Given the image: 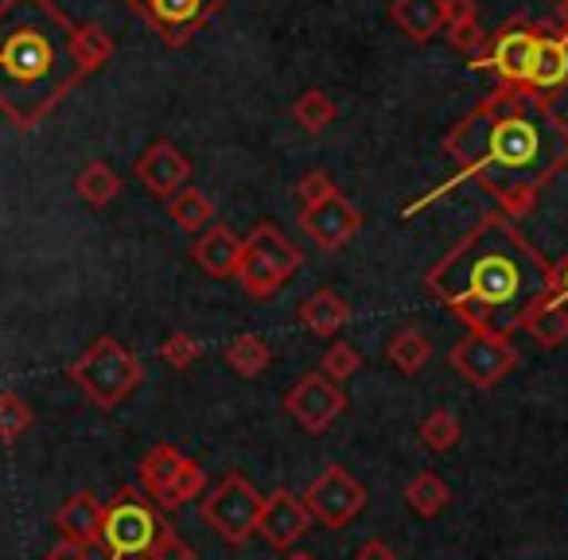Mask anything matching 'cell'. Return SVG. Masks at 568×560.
<instances>
[{
	"label": "cell",
	"instance_id": "17",
	"mask_svg": "<svg viewBox=\"0 0 568 560\" xmlns=\"http://www.w3.org/2000/svg\"><path fill=\"white\" fill-rule=\"evenodd\" d=\"M102 521H105V506L98 502L90 490H79L71 495L63 506L55 510V529L67 537V541L79 544H102Z\"/></svg>",
	"mask_w": 568,
	"mask_h": 560
},
{
	"label": "cell",
	"instance_id": "19",
	"mask_svg": "<svg viewBox=\"0 0 568 560\" xmlns=\"http://www.w3.org/2000/svg\"><path fill=\"white\" fill-rule=\"evenodd\" d=\"M347 319H351V308L335 288H316V293L301 304V324L308 327L312 335H320V339L339 335L343 327H347Z\"/></svg>",
	"mask_w": 568,
	"mask_h": 560
},
{
	"label": "cell",
	"instance_id": "9",
	"mask_svg": "<svg viewBox=\"0 0 568 560\" xmlns=\"http://www.w3.org/2000/svg\"><path fill=\"white\" fill-rule=\"evenodd\" d=\"M304 506H308L312 521L324 529H343L366 510V487L347 471L343 464H327L316 479L304 490Z\"/></svg>",
	"mask_w": 568,
	"mask_h": 560
},
{
	"label": "cell",
	"instance_id": "6",
	"mask_svg": "<svg viewBox=\"0 0 568 560\" xmlns=\"http://www.w3.org/2000/svg\"><path fill=\"white\" fill-rule=\"evenodd\" d=\"M160 529H164V521H160L156 506L141 490L125 487L105 506L102 544L110 552V560H149Z\"/></svg>",
	"mask_w": 568,
	"mask_h": 560
},
{
	"label": "cell",
	"instance_id": "34",
	"mask_svg": "<svg viewBox=\"0 0 568 560\" xmlns=\"http://www.w3.org/2000/svg\"><path fill=\"white\" fill-rule=\"evenodd\" d=\"M160 358H164V366H172V370H187V366L199 358V343L191 339L187 332H175L160 343Z\"/></svg>",
	"mask_w": 568,
	"mask_h": 560
},
{
	"label": "cell",
	"instance_id": "2",
	"mask_svg": "<svg viewBox=\"0 0 568 560\" xmlns=\"http://www.w3.org/2000/svg\"><path fill=\"white\" fill-rule=\"evenodd\" d=\"M425 285L471 332L510 335L549 296L552 265L506 214H490L428 268Z\"/></svg>",
	"mask_w": 568,
	"mask_h": 560
},
{
	"label": "cell",
	"instance_id": "15",
	"mask_svg": "<svg viewBox=\"0 0 568 560\" xmlns=\"http://www.w3.org/2000/svg\"><path fill=\"white\" fill-rule=\"evenodd\" d=\"M301 226H304V234L320 245V250L335 253L358 234L363 214H358L355 203H347L343 195H332L327 203L312 206V211H301Z\"/></svg>",
	"mask_w": 568,
	"mask_h": 560
},
{
	"label": "cell",
	"instance_id": "13",
	"mask_svg": "<svg viewBox=\"0 0 568 560\" xmlns=\"http://www.w3.org/2000/svg\"><path fill=\"white\" fill-rule=\"evenodd\" d=\"M308 529H312V513H308V506H304V498L293 495V490H273V495L261 502L257 533L265 537L273 549H293Z\"/></svg>",
	"mask_w": 568,
	"mask_h": 560
},
{
	"label": "cell",
	"instance_id": "16",
	"mask_svg": "<svg viewBox=\"0 0 568 560\" xmlns=\"http://www.w3.org/2000/svg\"><path fill=\"white\" fill-rule=\"evenodd\" d=\"M560 86H568V43L552 32H537L534 55H529V71H526V90L549 98Z\"/></svg>",
	"mask_w": 568,
	"mask_h": 560
},
{
	"label": "cell",
	"instance_id": "36",
	"mask_svg": "<svg viewBox=\"0 0 568 560\" xmlns=\"http://www.w3.org/2000/svg\"><path fill=\"white\" fill-rule=\"evenodd\" d=\"M448 43L456 51H464L467 59H475L483 51V43H487V35H483L479 20H467V24H448Z\"/></svg>",
	"mask_w": 568,
	"mask_h": 560
},
{
	"label": "cell",
	"instance_id": "22",
	"mask_svg": "<svg viewBox=\"0 0 568 560\" xmlns=\"http://www.w3.org/2000/svg\"><path fill=\"white\" fill-rule=\"evenodd\" d=\"M433 355H436L433 339H428L425 332H417V327H402L386 347V358L405 374V378H417V374L433 363Z\"/></svg>",
	"mask_w": 568,
	"mask_h": 560
},
{
	"label": "cell",
	"instance_id": "5",
	"mask_svg": "<svg viewBox=\"0 0 568 560\" xmlns=\"http://www.w3.org/2000/svg\"><path fill=\"white\" fill-rule=\"evenodd\" d=\"M304 265V253L296 250L273 222H261L242 237V257H237L234 281L253 296V301H268L281 293Z\"/></svg>",
	"mask_w": 568,
	"mask_h": 560
},
{
	"label": "cell",
	"instance_id": "38",
	"mask_svg": "<svg viewBox=\"0 0 568 560\" xmlns=\"http://www.w3.org/2000/svg\"><path fill=\"white\" fill-rule=\"evenodd\" d=\"M467 20H479V4L475 0H444V28L467 24Z\"/></svg>",
	"mask_w": 568,
	"mask_h": 560
},
{
	"label": "cell",
	"instance_id": "20",
	"mask_svg": "<svg viewBox=\"0 0 568 560\" xmlns=\"http://www.w3.org/2000/svg\"><path fill=\"white\" fill-rule=\"evenodd\" d=\"M389 17L409 40L428 43L433 35L444 32V0H394Z\"/></svg>",
	"mask_w": 568,
	"mask_h": 560
},
{
	"label": "cell",
	"instance_id": "23",
	"mask_svg": "<svg viewBox=\"0 0 568 560\" xmlns=\"http://www.w3.org/2000/svg\"><path fill=\"white\" fill-rule=\"evenodd\" d=\"M222 358H226L230 370L242 374V378H257V374H265V366L273 363V350H268V343L261 339V335L242 332L230 339V347L222 350Z\"/></svg>",
	"mask_w": 568,
	"mask_h": 560
},
{
	"label": "cell",
	"instance_id": "32",
	"mask_svg": "<svg viewBox=\"0 0 568 560\" xmlns=\"http://www.w3.org/2000/svg\"><path fill=\"white\" fill-rule=\"evenodd\" d=\"M32 409L20 394H0V444H17L32 428Z\"/></svg>",
	"mask_w": 568,
	"mask_h": 560
},
{
	"label": "cell",
	"instance_id": "1",
	"mask_svg": "<svg viewBox=\"0 0 568 560\" xmlns=\"http://www.w3.org/2000/svg\"><path fill=\"white\" fill-rule=\"evenodd\" d=\"M444 152L456 160L459 172L436 195L479 183L503 203L506 218H518L534 211L537 191L568 167V125L552 113L549 98L498 86L464 121H456L444 136ZM436 195L409 203L405 218L425 211Z\"/></svg>",
	"mask_w": 568,
	"mask_h": 560
},
{
	"label": "cell",
	"instance_id": "37",
	"mask_svg": "<svg viewBox=\"0 0 568 560\" xmlns=\"http://www.w3.org/2000/svg\"><path fill=\"white\" fill-rule=\"evenodd\" d=\"M149 560H195V549H191L187 541H183L175 529H160V537H156V544H152V552H149Z\"/></svg>",
	"mask_w": 568,
	"mask_h": 560
},
{
	"label": "cell",
	"instance_id": "43",
	"mask_svg": "<svg viewBox=\"0 0 568 560\" xmlns=\"http://www.w3.org/2000/svg\"><path fill=\"white\" fill-rule=\"evenodd\" d=\"M284 560H316V557H312V552H304V549H293Z\"/></svg>",
	"mask_w": 568,
	"mask_h": 560
},
{
	"label": "cell",
	"instance_id": "24",
	"mask_svg": "<svg viewBox=\"0 0 568 560\" xmlns=\"http://www.w3.org/2000/svg\"><path fill=\"white\" fill-rule=\"evenodd\" d=\"M71 48H74V63H79L82 79H87V74H94L98 67H105L113 59L110 32H105V28H98V24H74Z\"/></svg>",
	"mask_w": 568,
	"mask_h": 560
},
{
	"label": "cell",
	"instance_id": "35",
	"mask_svg": "<svg viewBox=\"0 0 568 560\" xmlns=\"http://www.w3.org/2000/svg\"><path fill=\"white\" fill-rule=\"evenodd\" d=\"M332 195H339V191H335V180L327 172H308L301 183H296V198H301V211H312V206L327 203Z\"/></svg>",
	"mask_w": 568,
	"mask_h": 560
},
{
	"label": "cell",
	"instance_id": "42",
	"mask_svg": "<svg viewBox=\"0 0 568 560\" xmlns=\"http://www.w3.org/2000/svg\"><path fill=\"white\" fill-rule=\"evenodd\" d=\"M557 28H560V35L568 32V0H560L557 4Z\"/></svg>",
	"mask_w": 568,
	"mask_h": 560
},
{
	"label": "cell",
	"instance_id": "44",
	"mask_svg": "<svg viewBox=\"0 0 568 560\" xmlns=\"http://www.w3.org/2000/svg\"><path fill=\"white\" fill-rule=\"evenodd\" d=\"M557 35H560V32H557ZM560 40H565V43H568V32H565V35H560Z\"/></svg>",
	"mask_w": 568,
	"mask_h": 560
},
{
	"label": "cell",
	"instance_id": "33",
	"mask_svg": "<svg viewBox=\"0 0 568 560\" xmlns=\"http://www.w3.org/2000/svg\"><path fill=\"white\" fill-rule=\"evenodd\" d=\"M358 370H363V355H358L351 343H332V350L324 355V366H320V374L332 381H347V378H355Z\"/></svg>",
	"mask_w": 568,
	"mask_h": 560
},
{
	"label": "cell",
	"instance_id": "12",
	"mask_svg": "<svg viewBox=\"0 0 568 560\" xmlns=\"http://www.w3.org/2000/svg\"><path fill=\"white\" fill-rule=\"evenodd\" d=\"M537 43V28H529L526 20H514L503 32L490 40V48H483L479 55L471 59V67H490V71L503 79V86L526 90V71H529V55H534Z\"/></svg>",
	"mask_w": 568,
	"mask_h": 560
},
{
	"label": "cell",
	"instance_id": "18",
	"mask_svg": "<svg viewBox=\"0 0 568 560\" xmlns=\"http://www.w3.org/2000/svg\"><path fill=\"white\" fill-rule=\"evenodd\" d=\"M191 257H195V265L203 268L206 276L226 281V276H234L237 257H242V237H237L230 226H219V222H214V226H206L203 234L195 237Z\"/></svg>",
	"mask_w": 568,
	"mask_h": 560
},
{
	"label": "cell",
	"instance_id": "31",
	"mask_svg": "<svg viewBox=\"0 0 568 560\" xmlns=\"http://www.w3.org/2000/svg\"><path fill=\"white\" fill-rule=\"evenodd\" d=\"M459 436H464L459 417H456V413H448V409H436V413H428V417L420 420V444H425L428 451H436V456H448V451L459 444Z\"/></svg>",
	"mask_w": 568,
	"mask_h": 560
},
{
	"label": "cell",
	"instance_id": "28",
	"mask_svg": "<svg viewBox=\"0 0 568 560\" xmlns=\"http://www.w3.org/2000/svg\"><path fill=\"white\" fill-rule=\"evenodd\" d=\"M405 502H409V510L417 513V518H436V513L452 502V490H448V482H444L440 475L420 471L417 479L405 487Z\"/></svg>",
	"mask_w": 568,
	"mask_h": 560
},
{
	"label": "cell",
	"instance_id": "3",
	"mask_svg": "<svg viewBox=\"0 0 568 560\" xmlns=\"http://www.w3.org/2000/svg\"><path fill=\"white\" fill-rule=\"evenodd\" d=\"M71 35L55 0H0V113L17 129H36L82 82Z\"/></svg>",
	"mask_w": 568,
	"mask_h": 560
},
{
	"label": "cell",
	"instance_id": "40",
	"mask_svg": "<svg viewBox=\"0 0 568 560\" xmlns=\"http://www.w3.org/2000/svg\"><path fill=\"white\" fill-rule=\"evenodd\" d=\"M355 560H397V552L389 549L386 541H378V537H374V541H366L363 549H358Z\"/></svg>",
	"mask_w": 568,
	"mask_h": 560
},
{
	"label": "cell",
	"instance_id": "26",
	"mask_svg": "<svg viewBox=\"0 0 568 560\" xmlns=\"http://www.w3.org/2000/svg\"><path fill=\"white\" fill-rule=\"evenodd\" d=\"M183 459H187V456H183L180 448H172V444H156V448H152L149 456L141 459V487H144V495L156 498L160 490H164L168 482L180 475Z\"/></svg>",
	"mask_w": 568,
	"mask_h": 560
},
{
	"label": "cell",
	"instance_id": "25",
	"mask_svg": "<svg viewBox=\"0 0 568 560\" xmlns=\"http://www.w3.org/2000/svg\"><path fill=\"white\" fill-rule=\"evenodd\" d=\"M168 214L175 218V226L187 234H203L206 226H214V203L199 187H183L168 198Z\"/></svg>",
	"mask_w": 568,
	"mask_h": 560
},
{
	"label": "cell",
	"instance_id": "30",
	"mask_svg": "<svg viewBox=\"0 0 568 560\" xmlns=\"http://www.w3.org/2000/svg\"><path fill=\"white\" fill-rule=\"evenodd\" d=\"M293 118L304 133H324V129H332L335 118H339V105H335L324 90H304L293 105Z\"/></svg>",
	"mask_w": 568,
	"mask_h": 560
},
{
	"label": "cell",
	"instance_id": "21",
	"mask_svg": "<svg viewBox=\"0 0 568 560\" xmlns=\"http://www.w3.org/2000/svg\"><path fill=\"white\" fill-rule=\"evenodd\" d=\"M521 332L534 335V343H541L545 350H557L568 339V304L557 301V296H545L541 304L526 312Z\"/></svg>",
	"mask_w": 568,
	"mask_h": 560
},
{
	"label": "cell",
	"instance_id": "14",
	"mask_svg": "<svg viewBox=\"0 0 568 560\" xmlns=\"http://www.w3.org/2000/svg\"><path fill=\"white\" fill-rule=\"evenodd\" d=\"M133 172H136V180H141L156 198H172L175 191L187 187L191 160L183 156V152L175 149L172 141H156V144H149L141 156H136Z\"/></svg>",
	"mask_w": 568,
	"mask_h": 560
},
{
	"label": "cell",
	"instance_id": "10",
	"mask_svg": "<svg viewBox=\"0 0 568 560\" xmlns=\"http://www.w3.org/2000/svg\"><path fill=\"white\" fill-rule=\"evenodd\" d=\"M129 9L168 43L183 48L199 28H206L222 12V0H129Z\"/></svg>",
	"mask_w": 568,
	"mask_h": 560
},
{
	"label": "cell",
	"instance_id": "41",
	"mask_svg": "<svg viewBox=\"0 0 568 560\" xmlns=\"http://www.w3.org/2000/svg\"><path fill=\"white\" fill-rule=\"evenodd\" d=\"M549 296L568 304V257L560 265H552V285H549Z\"/></svg>",
	"mask_w": 568,
	"mask_h": 560
},
{
	"label": "cell",
	"instance_id": "11",
	"mask_svg": "<svg viewBox=\"0 0 568 560\" xmlns=\"http://www.w3.org/2000/svg\"><path fill=\"white\" fill-rule=\"evenodd\" d=\"M284 409H288V417H293L304 432L324 436L327 428L343 417V409H347V394H343L339 381L324 378V374L316 370V374H304V378L284 394Z\"/></svg>",
	"mask_w": 568,
	"mask_h": 560
},
{
	"label": "cell",
	"instance_id": "29",
	"mask_svg": "<svg viewBox=\"0 0 568 560\" xmlns=\"http://www.w3.org/2000/svg\"><path fill=\"white\" fill-rule=\"evenodd\" d=\"M203 490H206V475H203V467L195 464V459H183V467H180V475H175L172 482H168L164 490H160L152 502L160 506V510H180V506H187L191 498H203Z\"/></svg>",
	"mask_w": 568,
	"mask_h": 560
},
{
	"label": "cell",
	"instance_id": "7",
	"mask_svg": "<svg viewBox=\"0 0 568 560\" xmlns=\"http://www.w3.org/2000/svg\"><path fill=\"white\" fill-rule=\"evenodd\" d=\"M261 502L265 498L257 495V487L245 475H226V479L214 482V490L203 495V518L222 541L245 544L257 533Z\"/></svg>",
	"mask_w": 568,
	"mask_h": 560
},
{
	"label": "cell",
	"instance_id": "39",
	"mask_svg": "<svg viewBox=\"0 0 568 560\" xmlns=\"http://www.w3.org/2000/svg\"><path fill=\"white\" fill-rule=\"evenodd\" d=\"M48 560H87V544L67 541V537H59V541L48 549Z\"/></svg>",
	"mask_w": 568,
	"mask_h": 560
},
{
	"label": "cell",
	"instance_id": "27",
	"mask_svg": "<svg viewBox=\"0 0 568 560\" xmlns=\"http://www.w3.org/2000/svg\"><path fill=\"white\" fill-rule=\"evenodd\" d=\"M74 187H79V195L87 198L90 206H110L113 198L121 195V175L113 172L105 160H90L79 172V180H74Z\"/></svg>",
	"mask_w": 568,
	"mask_h": 560
},
{
	"label": "cell",
	"instance_id": "4",
	"mask_svg": "<svg viewBox=\"0 0 568 560\" xmlns=\"http://www.w3.org/2000/svg\"><path fill=\"white\" fill-rule=\"evenodd\" d=\"M67 378L87 394L90 405H98V409L110 413V409H118V405L125 401L136 386H141L144 366H141V358L125 347V343H118L113 335H102V339H94L79 358H74L71 370H67Z\"/></svg>",
	"mask_w": 568,
	"mask_h": 560
},
{
	"label": "cell",
	"instance_id": "8",
	"mask_svg": "<svg viewBox=\"0 0 568 560\" xmlns=\"http://www.w3.org/2000/svg\"><path fill=\"white\" fill-rule=\"evenodd\" d=\"M452 370L475 389H495L498 381H506L518 370V350H514L510 335L498 332H471L467 339H459L448 355Z\"/></svg>",
	"mask_w": 568,
	"mask_h": 560
}]
</instances>
